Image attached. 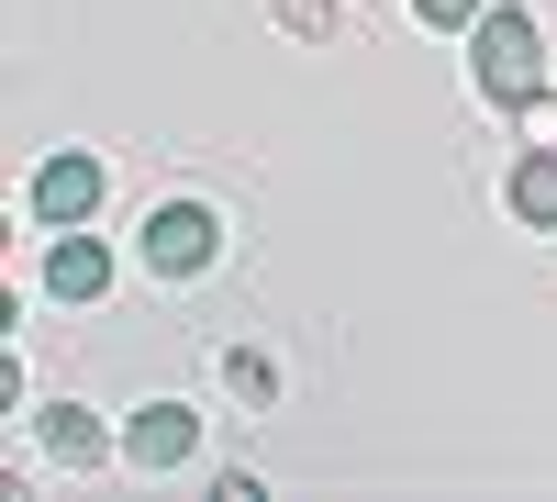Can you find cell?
<instances>
[{"label":"cell","mask_w":557,"mask_h":502,"mask_svg":"<svg viewBox=\"0 0 557 502\" xmlns=\"http://www.w3.org/2000/svg\"><path fill=\"white\" fill-rule=\"evenodd\" d=\"M134 257H146V280H201V268L223 257V212L212 201H146Z\"/></svg>","instance_id":"7a4b0ae2"},{"label":"cell","mask_w":557,"mask_h":502,"mask_svg":"<svg viewBox=\"0 0 557 502\" xmlns=\"http://www.w3.org/2000/svg\"><path fill=\"white\" fill-rule=\"evenodd\" d=\"M34 436H45V458H57V469H101L112 446H123V436H101V425H89L78 402H57V414H34Z\"/></svg>","instance_id":"52a82bcc"},{"label":"cell","mask_w":557,"mask_h":502,"mask_svg":"<svg viewBox=\"0 0 557 502\" xmlns=\"http://www.w3.org/2000/svg\"><path fill=\"white\" fill-rule=\"evenodd\" d=\"M123 458L134 469H190L201 458V414H190V402H146V414H123Z\"/></svg>","instance_id":"277c9868"},{"label":"cell","mask_w":557,"mask_h":502,"mask_svg":"<svg viewBox=\"0 0 557 502\" xmlns=\"http://www.w3.org/2000/svg\"><path fill=\"white\" fill-rule=\"evenodd\" d=\"M278 23H290V34H312V45H323V34L346 23V0H278Z\"/></svg>","instance_id":"30bf717a"},{"label":"cell","mask_w":557,"mask_h":502,"mask_svg":"<svg viewBox=\"0 0 557 502\" xmlns=\"http://www.w3.org/2000/svg\"><path fill=\"white\" fill-rule=\"evenodd\" d=\"M45 291H57V302H101V291H112V257H101V235H89V223L45 235Z\"/></svg>","instance_id":"5b68a950"},{"label":"cell","mask_w":557,"mask_h":502,"mask_svg":"<svg viewBox=\"0 0 557 502\" xmlns=\"http://www.w3.org/2000/svg\"><path fill=\"white\" fill-rule=\"evenodd\" d=\"M502 201H513V223L557 235V146H524V157H513V179H502Z\"/></svg>","instance_id":"8992f818"},{"label":"cell","mask_w":557,"mask_h":502,"mask_svg":"<svg viewBox=\"0 0 557 502\" xmlns=\"http://www.w3.org/2000/svg\"><path fill=\"white\" fill-rule=\"evenodd\" d=\"M469 78H480L491 112H535L557 89V34L535 12H513V0H491V12L469 23Z\"/></svg>","instance_id":"6da1fadb"},{"label":"cell","mask_w":557,"mask_h":502,"mask_svg":"<svg viewBox=\"0 0 557 502\" xmlns=\"http://www.w3.org/2000/svg\"><path fill=\"white\" fill-rule=\"evenodd\" d=\"M491 12V0H412V23H424V34H469Z\"/></svg>","instance_id":"9c48e42d"},{"label":"cell","mask_w":557,"mask_h":502,"mask_svg":"<svg viewBox=\"0 0 557 502\" xmlns=\"http://www.w3.org/2000/svg\"><path fill=\"white\" fill-rule=\"evenodd\" d=\"M101 191H112V168L89 157V146H57V157L34 168L23 212H34V235H67V223H89V212H101Z\"/></svg>","instance_id":"3957f363"},{"label":"cell","mask_w":557,"mask_h":502,"mask_svg":"<svg viewBox=\"0 0 557 502\" xmlns=\"http://www.w3.org/2000/svg\"><path fill=\"white\" fill-rule=\"evenodd\" d=\"M223 391H235V402H268L278 369H268V357H246V346H223Z\"/></svg>","instance_id":"ba28073f"}]
</instances>
